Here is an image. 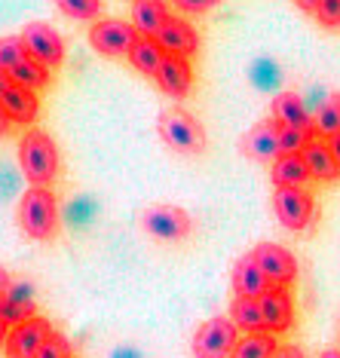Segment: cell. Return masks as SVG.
<instances>
[{"instance_id": "cell-1", "label": "cell", "mask_w": 340, "mask_h": 358, "mask_svg": "<svg viewBox=\"0 0 340 358\" xmlns=\"http://www.w3.org/2000/svg\"><path fill=\"white\" fill-rule=\"evenodd\" d=\"M19 166L34 187H46L59 175V148L43 129H28L19 141Z\"/></svg>"}, {"instance_id": "cell-2", "label": "cell", "mask_w": 340, "mask_h": 358, "mask_svg": "<svg viewBox=\"0 0 340 358\" xmlns=\"http://www.w3.org/2000/svg\"><path fill=\"white\" fill-rule=\"evenodd\" d=\"M19 227L28 239H52L59 227V199L46 187H31L19 202Z\"/></svg>"}, {"instance_id": "cell-3", "label": "cell", "mask_w": 340, "mask_h": 358, "mask_svg": "<svg viewBox=\"0 0 340 358\" xmlns=\"http://www.w3.org/2000/svg\"><path fill=\"white\" fill-rule=\"evenodd\" d=\"M160 135L172 150L178 153H202L206 150V129L199 126L197 117H190L187 110H163L160 113Z\"/></svg>"}, {"instance_id": "cell-4", "label": "cell", "mask_w": 340, "mask_h": 358, "mask_svg": "<svg viewBox=\"0 0 340 358\" xmlns=\"http://www.w3.org/2000/svg\"><path fill=\"white\" fill-rule=\"evenodd\" d=\"M239 343V328L224 315L202 322L193 334V358H230Z\"/></svg>"}, {"instance_id": "cell-5", "label": "cell", "mask_w": 340, "mask_h": 358, "mask_svg": "<svg viewBox=\"0 0 340 358\" xmlns=\"http://www.w3.org/2000/svg\"><path fill=\"white\" fill-rule=\"evenodd\" d=\"M139 31H135L132 22H123V19H101L89 28V43L95 46L101 55H129L132 46L139 43Z\"/></svg>"}, {"instance_id": "cell-6", "label": "cell", "mask_w": 340, "mask_h": 358, "mask_svg": "<svg viewBox=\"0 0 340 358\" xmlns=\"http://www.w3.org/2000/svg\"><path fill=\"white\" fill-rule=\"evenodd\" d=\"M50 337H52V324L46 319H40V315H34V319H28L25 324L3 334V352H6V358H34L40 352V346Z\"/></svg>"}, {"instance_id": "cell-7", "label": "cell", "mask_w": 340, "mask_h": 358, "mask_svg": "<svg viewBox=\"0 0 340 358\" xmlns=\"http://www.w3.org/2000/svg\"><path fill=\"white\" fill-rule=\"evenodd\" d=\"M273 211H276L279 224L285 227V230L301 233L313 224L316 202L306 190H276L273 193Z\"/></svg>"}, {"instance_id": "cell-8", "label": "cell", "mask_w": 340, "mask_h": 358, "mask_svg": "<svg viewBox=\"0 0 340 358\" xmlns=\"http://www.w3.org/2000/svg\"><path fill=\"white\" fill-rule=\"evenodd\" d=\"M22 43H25L28 55L40 64H46V68H55V64H62L64 59V40L59 37V31L43 25V22H31L22 31Z\"/></svg>"}, {"instance_id": "cell-9", "label": "cell", "mask_w": 340, "mask_h": 358, "mask_svg": "<svg viewBox=\"0 0 340 358\" xmlns=\"http://www.w3.org/2000/svg\"><path fill=\"white\" fill-rule=\"evenodd\" d=\"M141 227L148 230L150 236H157V239H184V236L190 233V215L184 208L178 206H153L141 215Z\"/></svg>"}, {"instance_id": "cell-10", "label": "cell", "mask_w": 340, "mask_h": 358, "mask_svg": "<svg viewBox=\"0 0 340 358\" xmlns=\"http://www.w3.org/2000/svg\"><path fill=\"white\" fill-rule=\"evenodd\" d=\"M252 255L261 264V270L267 273V279L276 285V288H288L297 279V260L288 248L276 245V242H261V245H255Z\"/></svg>"}, {"instance_id": "cell-11", "label": "cell", "mask_w": 340, "mask_h": 358, "mask_svg": "<svg viewBox=\"0 0 340 358\" xmlns=\"http://www.w3.org/2000/svg\"><path fill=\"white\" fill-rule=\"evenodd\" d=\"M0 108H3L6 123L28 126V123H34L37 113H40V99H37V92H31V89L3 80V86H0Z\"/></svg>"}, {"instance_id": "cell-12", "label": "cell", "mask_w": 340, "mask_h": 358, "mask_svg": "<svg viewBox=\"0 0 340 358\" xmlns=\"http://www.w3.org/2000/svg\"><path fill=\"white\" fill-rule=\"evenodd\" d=\"M153 40L163 46L166 55H178V59H190V55L199 50L197 28H193L187 19H181V15H169V22L160 28V34Z\"/></svg>"}, {"instance_id": "cell-13", "label": "cell", "mask_w": 340, "mask_h": 358, "mask_svg": "<svg viewBox=\"0 0 340 358\" xmlns=\"http://www.w3.org/2000/svg\"><path fill=\"white\" fill-rule=\"evenodd\" d=\"M279 132H282V126L276 123V120H264V123L252 126L248 135L242 138V150H246V157L261 159V162H276L282 157Z\"/></svg>"}, {"instance_id": "cell-14", "label": "cell", "mask_w": 340, "mask_h": 358, "mask_svg": "<svg viewBox=\"0 0 340 358\" xmlns=\"http://www.w3.org/2000/svg\"><path fill=\"white\" fill-rule=\"evenodd\" d=\"M270 288H276L267 273L261 270V264L255 260V255H246L233 264V291L236 297H252V300H261Z\"/></svg>"}, {"instance_id": "cell-15", "label": "cell", "mask_w": 340, "mask_h": 358, "mask_svg": "<svg viewBox=\"0 0 340 358\" xmlns=\"http://www.w3.org/2000/svg\"><path fill=\"white\" fill-rule=\"evenodd\" d=\"M273 120L282 129H297V132L316 135L313 117L306 113L304 99L297 92H276V99H273Z\"/></svg>"}, {"instance_id": "cell-16", "label": "cell", "mask_w": 340, "mask_h": 358, "mask_svg": "<svg viewBox=\"0 0 340 358\" xmlns=\"http://www.w3.org/2000/svg\"><path fill=\"white\" fill-rule=\"evenodd\" d=\"M264 324L270 334H285L295 324V303H291L288 288H270L261 297Z\"/></svg>"}, {"instance_id": "cell-17", "label": "cell", "mask_w": 340, "mask_h": 358, "mask_svg": "<svg viewBox=\"0 0 340 358\" xmlns=\"http://www.w3.org/2000/svg\"><path fill=\"white\" fill-rule=\"evenodd\" d=\"M157 83L163 89L166 95H172V99H184V95H190V86H193V68L187 59H178V55H166L163 68H160L157 74Z\"/></svg>"}, {"instance_id": "cell-18", "label": "cell", "mask_w": 340, "mask_h": 358, "mask_svg": "<svg viewBox=\"0 0 340 358\" xmlns=\"http://www.w3.org/2000/svg\"><path fill=\"white\" fill-rule=\"evenodd\" d=\"M270 178L276 184V190H304V184L310 181V169H306L304 153H282L273 162Z\"/></svg>"}, {"instance_id": "cell-19", "label": "cell", "mask_w": 340, "mask_h": 358, "mask_svg": "<svg viewBox=\"0 0 340 358\" xmlns=\"http://www.w3.org/2000/svg\"><path fill=\"white\" fill-rule=\"evenodd\" d=\"M169 3L163 0H135L132 3V25L141 37H157L160 28L169 22Z\"/></svg>"}, {"instance_id": "cell-20", "label": "cell", "mask_w": 340, "mask_h": 358, "mask_svg": "<svg viewBox=\"0 0 340 358\" xmlns=\"http://www.w3.org/2000/svg\"><path fill=\"white\" fill-rule=\"evenodd\" d=\"M304 159H306V169H310L313 181H337L340 178V166H337L334 153H331L328 141H322V138L306 144Z\"/></svg>"}, {"instance_id": "cell-21", "label": "cell", "mask_w": 340, "mask_h": 358, "mask_svg": "<svg viewBox=\"0 0 340 358\" xmlns=\"http://www.w3.org/2000/svg\"><path fill=\"white\" fill-rule=\"evenodd\" d=\"M129 62H132V68L141 71V74L157 77L160 68H163V62H166V52L153 37H139V43H135L132 52H129Z\"/></svg>"}, {"instance_id": "cell-22", "label": "cell", "mask_w": 340, "mask_h": 358, "mask_svg": "<svg viewBox=\"0 0 340 358\" xmlns=\"http://www.w3.org/2000/svg\"><path fill=\"white\" fill-rule=\"evenodd\" d=\"M230 322L236 324L239 331H246V334H261V331H267L261 300L236 297V300H233V306H230Z\"/></svg>"}, {"instance_id": "cell-23", "label": "cell", "mask_w": 340, "mask_h": 358, "mask_svg": "<svg viewBox=\"0 0 340 358\" xmlns=\"http://www.w3.org/2000/svg\"><path fill=\"white\" fill-rule=\"evenodd\" d=\"M276 352H279L276 334L261 331V334H246V337H239V343L230 358H273Z\"/></svg>"}, {"instance_id": "cell-24", "label": "cell", "mask_w": 340, "mask_h": 358, "mask_svg": "<svg viewBox=\"0 0 340 358\" xmlns=\"http://www.w3.org/2000/svg\"><path fill=\"white\" fill-rule=\"evenodd\" d=\"M313 126H316V135L328 138V141L340 135V92L328 95V99L322 101V108L316 110V117H313Z\"/></svg>"}, {"instance_id": "cell-25", "label": "cell", "mask_w": 340, "mask_h": 358, "mask_svg": "<svg viewBox=\"0 0 340 358\" xmlns=\"http://www.w3.org/2000/svg\"><path fill=\"white\" fill-rule=\"evenodd\" d=\"M3 80H10V83H15V86H25V89H31V92H37V89H43L46 83H50V68L34 62V59H28V62H22L13 74H6Z\"/></svg>"}, {"instance_id": "cell-26", "label": "cell", "mask_w": 340, "mask_h": 358, "mask_svg": "<svg viewBox=\"0 0 340 358\" xmlns=\"http://www.w3.org/2000/svg\"><path fill=\"white\" fill-rule=\"evenodd\" d=\"M28 59L31 55L25 50V43H22V37H3L0 40V71H3V77L13 74V71Z\"/></svg>"}, {"instance_id": "cell-27", "label": "cell", "mask_w": 340, "mask_h": 358, "mask_svg": "<svg viewBox=\"0 0 340 358\" xmlns=\"http://www.w3.org/2000/svg\"><path fill=\"white\" fill-rule=\"evenodd\" d=\"M304 13H313L319 19V25L325 28H340V0H306L297 3Z\"/></svg>"}, {"instance_id": "cell-28", "label": "cell", "mask_w": 340, "mask_h": 358, "mask_svg": "<svg viewBox=\"0 0 340 358\" xmlns=\"http://www.w3.org/2000/svg\"><path fill=\"white\" fill-rule=\"evenodd\" d=\"M59 13L71 15V19H77V22H86V19H95V15L101 13V3L99 0H62Z\"/></svg>"}, {"instance_id": "cell-29", "label": "cell", "mask_w": 340, "mask_h": 358, "mask_svg": "<svg viewBox=\"0 0 340 358\" xmlns=\"http://www.w3.org/2000/svg\"><path fill=\"white\" fill-rule=\"evenodd\" d=\"M316 141V135H306V132H297V129H282L279 132V144H282V153H304L306 144Z\"/></svg>"}, {"instance_id": "cell-30", "label": "cell", "mask_w": 340, "mask_h": 358, "mask_svg": "<svg viewBox=\"0 0 340 358\" xmlns=\"http://www.w3.org/2000/svg\"><path fill=\"white\" fill-rule=\"evenodd\" d=\"M34 358H71V343L68 337H62L59 331H52V337L40 346V352Z\"/></svg>"}, {"instance_id": "cell-31", "label": "cell", "mask_w": 340, "mask_h": 358, "mask_svg": "<svg viewBox=\"0 0 340 358\" xmlns=\"http://www.w3.org/2000/svg\"><path fill=\"white\" fill-rule=\"evenodd\" d=\"M276 77H279V71L273 68L270 62H257V64H255V83H261V86H270V83H273V80H276Z\"/></svg>"}, {"instance_id": "cell-32", "label": "cell", "mask_w": 340, "mask_h": 358, "mask_svg": "<svg viewBox=\"0 0 340 358\" xmlns=\"http://www.w3.org/2000/svg\"><path fill=\"white\" fill-rule=\"evenodd\" d=\"M178 10L181 13H206L212 6V0H178Z\"/></svg>"}, {"instance_id": "cell-33", "label": "cell", "mask_w": 340, "mask_h": 358, "mask_svg": "<svg viewBox=\"0 0 340 358\" xmlns=\"http://www.w3.org/2000/svg\"><path fill=\"white\" fill-rule=\"evenodd\" d=\"M273 358H304V352L297 346H279V352Z\"/></svg>"}, {"instance_id": "cell-34", "label": "cell", "mask_w": 340, "mask_h": 358, "mask_svg": "<svg viewBox=\"0 0 340 358\" xmlns=\"http://www.w3.org/2000/svg\"><path fill=\"white\" fill-rule=\"evenodd\" d=\"M328 148H331V153H334V159H337V166H340V135H337V138H331Z\"/></svg>"}, {"instance_id": "cell-35", "label": "cell", "mask_w": 340, "mask_h": 358, "mask_svg": "<svg viewBox=\"0 0 340 358\" xmlns=\"http://www.w3.org/2000/svg\"><path fill=\"white\" fill-rule=\"evenodd\" d=\"M319 358H340V349H325Z\"/></svg>"}, {"instance_id": "cell-36", "label": "cell", "mask_w": 340, "mask_h": 358, "mask_svg": "<svg viewBox=\"0 0 340 358\" xmlns=\"http://www.w3.org/2000/svg\"><path fill=\"white\" fill-rule=\"evenodd\" d=\"M337 349H340V346H337Z\"/></svg>"}]
</instances>
